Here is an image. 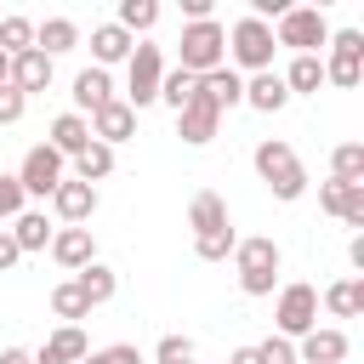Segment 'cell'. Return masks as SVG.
Here are the masks:
<instances>
[{
	"label": "cell",
	"mask_w": 364,
	"mask_h": 364,
	"mask_svg": "<svg viewBox=\"0 0 364 364\" xmlns=\"http://www.w3.org/2000/svg\"><path fill=\"white\" fill-rule=\"evenodd\" d=\"M188 228H193V256L199 262H228L233 256V216H228V205H222V193H210V188H199L193 199H188Z\"/></svg>",
	"instance_id": "obj_1"
},
{
	"label": "cell",
	"mask_w": 364,
	"mask_h": 364,
	"mask_svg": "<svg viewBox=\"0 0 364 364\" xmlns=\"http://www.w3.org/2000/svg\"><path fill=\"white\" fill-rule=\"evenodd\" d=\"M256 176L267 182L273 199H301V193H307V171H301V159H296V148H290L284 136L256 142Z\"/></svg>",
	"instance_id": "obj_2"
},
{
	"label": "cell",
	"mask_w": 364,
	"mask_h": 364,
	"mask_svg": "<svg viewBox=\"0 0 364 364\" xmlns=\"http://www.w3.org/2000/svg\"><path fill=\"white\" fill-rule=\"evenodd\" d=\"M233 267H239V290H245V296H273L284 256H279L273 239H239V245H233Z\"/></svg>",
	"instance_id": "obj_3"
},
{
	"label": "cell",
	"mask_w": 364,
	"mask_h": 364,
	"mask_svg": "<svg viewBox=\"0 0 364 364\" xmlns=\"http://www.w3.org/2000/svg\"><path fill=\"white\" fill-rule=\"evenodd\" d=\"M273 46H290L296 57H318V51L330 46L324 11H313V6H284V17L273 23Z\"/></svg>",
	"instance_id": "obj_4"
},
{
	"label": "cell",
	"mask_w": 364,
	"mask_h": 364,
	"mask_svg": "<svg viewBox=\"0 0 364 364\" xmlns=\"http://www.w3.org/2000/svg\"><path fill=\"white\" fill-rule=\"evenodd\" d=\"M222 63H228V28H222L216 17L188 23V28H182V63H176V68L210 74V68H222Z\"/></svg>",
	"instance_id": "obj_5"
},
{
	"label": "cell",
	"mask_w": 364,
	"mask_h": 364,
	"mask_svg": "<svg viewBox=\"0 0 364 364\" xmlns=\"http://www.w3.org/2000/svg\"><path fill=\"white\" fill-rule=\"evenodd\" d=\"M228 51H233V63L250 68V74L273 68V23H262V17H239V23L228 28Z\"/></svg>",
	"instance_id": "obj_6"
},
{
	"label": "cell",
	"mask_w": 364,
	"mask_h": 364,
	"mask_svg": "<svg viewBox=\"0 0 364 364\" xmlns=\"http://www.w3.org/2000/svg\"><path fill=\"white\" fill-rule=\"evenodd\" d=\"M358 80H364V34H358V28H341V34H330L324 85H341V91H353Z\"/></svg>",
	"instance_id": "obj_7"
},
{
	"label": "cell",
	"mask_w": 364,
	"mask_h": 364,
	"mask_svg": "<svg viewBox=\"0 0 364 364\" xmlns=\"http://www.w3.org/2000/svg\"><path fill=\"white\" fill-rule=\"evenodd\" d=\"M159 80H165V57H159V46L136 40V46H131V57H125V85H131V108L154 102V97H159Z\"/></svg>",
	"instance_id": "obj_8"
},
{
	"label": "cell",
	"mask_w": 364,
	"mask_h": 364,
	"mask_svg": "<svg viewBox=\"0 0 364 364\" xmlns=\"http://www.w3.org/2000/svg\"><path fill=\"white\" fill-rule=\"evenodd\" d=\"M307 330H318V290L296 279V284H284V290H279V336L301 341Z\"/></svg>",
	"instance_id": "obj_9"
},
{
	"label": "cell",
	"mask_w": 364,
	"mask_h": 364,
	"mask_svg": "<svg viewBox=\"0 0 364 364\" xmlns=\"http://www.w3.org/2000/svg\"><path fill=\"white\" fill-rule=\"evenodd\" d=\"M57 182H63V154L57 148H28L23 154V165H17V188H23V199L28 193H40V199H51L57 193Z\"/></svg>",
	"instance_id": "obj_10"
},
{
	"label": "cell",
	"mask_w": 364,
	"mask_h": 364,
	"mask_svg": "<svg viewBox=\"0 0 364 364\" xmlns=\"http://www.w3.org/2000/svg\"><path fill=\"white\" fill-rule=\"evenodd\" d=\"M85 125H91V142H102V148H114V142H125V136L136 131V108L114 97V102H102V108H97V114L85 119Z\"/></svg>",
	"instance_id": "obj_11"
},
{
	"label": "cell",
	"mask_w": 364,
	"mask_h": 364,
	"mask_svg": "<svg viewBox=\"0 0 364 364\" xmlns=\"http://www.w3.org/2000/svg\"><path fill=\"white\" fill-rule=\"evenodd\" d=\"M318 205L347 222V228H364V182H318Z\"/></svg>",
	"instance_id": "obj_12"
},
{
	"label": "cell",
	"mask_w": 364,
	"mask_h": 364,
	"mask_svg": "<svg viewBox=\"0 0 364 364\" xmlns=\"http://www.w3.org/2000/svg\"><path fill=\"white\" fill-rule=\"evenodd\" d=\"M51 262L68 267V273L91 267V262H97V239H91V228H57V233H51Z\"/></svg>",
	"instance_id": "obj_13"
},
{
	"label": "cell",
	"mask_w": 364,
	"mask_h": 364,
	"mask_svg": "<svg viewBox=\"0 0 364 364\" xmlns=\"http://www.w3.org/2000/svg\"><path fill=\"white\" fill-rule=\"evenodd\" d=\"M51 210H57V222H63V228H80V222L97 210V188H91V182H68V176H63V182H57V193H51Z\"/></svg>",
	"instance_id": "obj_14"
},
{
	"label": "cell",
	"mask_w": 364,
	"mask_h": 364,
	"mask_svg": "<svg viewBox=\"0 0 364 364\" xmlns=\"http://www.w3.org/2000/svg\"><path fill=\"white\" fill-rule=\"evenodd\" d=\"M216 125H222V108H216L210 97H199V91H193V102L176 114V131H182V142H193V148H199V142H210V136H216Z\"/></svg>",
	"instance_id": "obj_15"
},
{
	"label": "cell",
	"mask_w": 364,
	"mask_h": 364,
	"mask_svg": "<svg viewBox=\"0 0 364 364\" xmlns=\"http://www.w3.org/2000/svg\"><path fill=\"white\" fill-rule=\"evenodd\" d=\"M347 330H307L296 341V364H341L347 358Z\"/></svg>",
	"instance_id": "obj_16"
},
{
	"label": "cell",
	"mask_w": 364,
	"mask_h": 364,
	"mask_svg": "<svg viewBox=\"0 0 364 364\" xmlns=\"http://www.w3.org/2000/svg\"><path fill=\"white\" fill-rule=\"evenodd\" d=\"M85 353H91L85 330H80V324H57V330L46 336V347L34 353V364H80Z\"/></svg>",
	"instance_id": "obj_17"
},
{
	"label": "cell",
	"mask_w": 364,
	"mask_h": 364,
	"mask_svg": "<svg viewBox=\"0 0 364 364\" xmlns=\"http://www.w3.org/2000/svg\"><path fill=\"white\" fill-rule=\"evenodd\" d=\"M102 102H114V80H108V68H97V63H91V68H80V74H74V114H85V119H91Z\"/></svg>",
	"instance_id": "obj_18"
},
{
	"label": "cell",
	"mask_w": 364,
	"mask_h": 364,
	"mask_svg": "<svg viewBox=\"0 0 364 364\" xmlns=\"http://www.w3.org/2000/svg\"><path fill=\"white\" fill-rule=\"evenodd\" d=\"M199 97H210V102H216V108L228 114L233 102H245V74L222 63V68H210V74H199Z\"/></svg>",
	"instance_id": "obj_19"
},
{
	"label": "cell",
	"mask_w": 364,
	"mask_h": 364,
	"mask_svg": "<svg viewBox=\"0 0 364 364\" xmlns=\"http://www.w3.org/2000/svg\"><path fill=\"white\" fill-rule=\"evenodd\" d=\"M245 102H250L256 114H279V108L290 102V91H284V80H279L273 68H262V74L245 80Z\"/></svg>",
	"instance_id": "obj_20"
},
{
	"label": "cell",
	"mask_w": 364,
	"mask_h": 364,
	"mask_svg": "<svg viewBox=\"0 0 364 364\" xmlns=\"http://www.w3.org/2000/svg\"><path fill=\"white\" fill-rule=\"evenodd\" d=\"M11 85H17L23 97L46 91V85H51V57H46V51H23V57H11Z\"/></svg>",
	"instance_id": "obj_21"
},
{
	"label": "cell",
	"mask_w": 364,
	"mask_h": 364,
	"mask_svg": "<svg viewBox=\"0 0 364 364\" xmlns=\"http://www.w3.org/2000/svg\"><path fill=\"white\" fill-rule=\"evenodd\" d=\"M46 148H57L63 159H68V154H80V148H91V125H85V114H74V108H68V114H57V119H51V142H46Z\"/></svg>",
	"instance_id": "obj_22"
},
{
	"label": "cell",
	"mask_w": 364,
	"mask_h": 364,
	"mask_svg": "<svg viewBox=\"0 0 364 364\" xmlns=\"http://www.w3.org/2000/svg\"><path fill=\"white\" fill-rule=\"evenodd\" d=\"M131 34L119 28V23H102V28H91V57H97V68H108V63H125L131 57Z\"/></svg>",
	"instance_id": "obj_23"
},
{
	"label": "cell",
	"mask_w": 364,
	"mask_h": 364,
	"mask_svg": "<svg viewBox=\"0 0 364 364\" xmlns=\"http://www.w3.org/2000/svg\"><path fill=\"white\" fill-rule=\"evenodd\" d=\"M318 301H324L330 318H358V313H364V284H358V279H336Z\"/></svg>",
	"instance_id": "obj_24"
},
{
	"label": "cell",
	"mask_w": 364,
	"mask_h": 364,
	"mask_svg": "<svg viewBox=\"0 0 364 364\" xmlns=\"http://www.w3.org/2000/svg\"><path fill=\"white\" fill-rule=\"evenodd\" d=\"M74 40H80V28H74L68 17H46V23H34V51H46V57L74 51Z\"/></svg>",
	"instance_id": "obj_25"
},
{
	"label": "cell",
	"mask_w": 364,
	"mask_h": 364,
	"mask_svg": "<svg viewBox=\"0 0 364 364\" xmlns=\"http://www.w3.org/2000/svg\"><path fill=\"white\" fill-rule=\"evenodd\" d=\"M6 233H11V239H17V250H46V245H51V233H57V228H51V222H46V210H23V216H17V222H11V228H6Z\"/></svg>",
	"instance_id": "obj_26"
},
{
	"label": "cell",
	"mask_w": 364,
	"mask_h": 364,
	"mask_svg": "<svg viewBox=\"0 0 364 364\" xmlns=\"http://www.w3.org/2000/svg\"><path fill=\"white\" fill-rule=\"evenodd\" d=\"M279 80H284V91H290V97H313V91L324 85V63H318V57H296Z\"/></svg>",
	"instance_id": "obj_27"
},
{
	"label": "cell",
	"mask_w": 364,
	"mask_h": 364,
	"mask_svg": "<svg viewBox=\"0 0 364 364\" xmlns=\"http://www.w3.org/2000/svg\"><path fill=\"white\" fill-rule=\"evenodd\" d=\"M193 91H199V74H188V68H165V80H159V102H165L171 114H182V108L193 102Z\"/></svg>",
	"instance_id": "obj_28"
},
{
	"label": "cell",
	"mask_w": 364,
	"mask_h": 364,
	"mask_svg": "<svg viewBox=\"0 0 364 364\" xmlns=\"http://www.w3.org/2000/svg\"><path fill=\"white\" fill-rule=\"evenodd\" d=\"M74 284H80V296L91 301V307H102L114 290H119V279H114V267H102V262H91V267H80L74 273Z\"/></svg>",
	"instance_id": "obj_29"
},
{
	"label": "cell",
	"mask_w": 364,
	"mask_h": 364,
	"mask_svg": "<svg viewBox=\"0 0 364 364\" xmlns=\"http://www.w3.org/2000/svg\"><path fill=\"white\" fill-rule=\"evenodd\" d=\"M108 171H114V148L91 142V148H80V154H74V182H91V188H97Z\"/></svg>",
	"instance_id": "obj_30"
},
{
	"label": "cell",
	"mask_w": 364,
	"mask_h": 364,
	"mask_svg": "<svg viewBox=\"0 0 364 364\" xmlns=\"http://www.w3.org/2000/svg\"><path fill=\"white\" fill-rule=\"evenodd\" d=\"M51 313H57L63 324H80V318H91V301L80 296L74 279H63V284H51Z\"/></svg>",
	"instance_id": "obj_31"
},
{
	"label": "cell",
	"mask_w": 364,
	"mask_h": 364,
	"mask_svg": "<svg viewBox=\"0 0 364 364\" xmlns=\"http://www.w3.org/2000/svg\"><path fill=\"white\" fill-rule=\"evenodd\" d=\"M330 182H364V142H341L330 154Z\"/></svg>",
	"instance_id": "obj_32"
},
{
	"label": "cell",
	"mask_w": 364,
	"mask_h": 364,
	"mask_svg": "<svg viewBox=\"0 0 364 364\" xmlns=\"http://www.w3.org/2000/svg\"><path fill=\"white\" fill-rule=\"evenodd\" d=\"M0 51H6V57L34 51V23H28V17H0Z\"/></svg>",
	"instance_id": "obj_33"
},
{
	"label": "cell",
	"mask_w": 364,
	"mask_h": 364,
	"mask_svg": "<svg viewBox=\"0 0 364 364\" xmlns=\"http://www.w3.org/2000/svg\"><path fill=\"white\" fill-rule=\"evenodd\" d=\"M154 17H159V6H154V0H125V6H119V17H114V23H119V28H125V34H131V40H136V34H142V28H154Z\"/></svg>",
	"instance_id": "obj_34"
},
{
	"label": "cell",
	"mask_w": 364,
	"mask_h": 364,
	"mask_svg": "<svg viewBox=\"0 0 364 364\" xmlns=\"http://www.w3.org/2000/svg\"><path fill=\"white\" fill-rule=\"evenodd\" d=\"M154 364H199V347H193V336H159V347H154Z\"/></svg>",
	"instance_id": "obj_35"
},
{
	"label": "cell",
	"mask_w": 364,
	"mask_h": 364,
	"mask_svg": "<svg viewBox=\"0 0 364 364\" xmlns=\"http://www.w3.org/2000/svg\"><path fill=\"white\" fill-rule=\"evenodd\" d=\"M80 364H142V353H136L131 341H114V347H97V353H85Z\"/></svg>",
	"instance_id": "obj_36"
},
{
	"label": "cell",
	"mask_w": 364,
	"mask_h": 364,
	"mask_svg": "<svg viewBox=\"0 0 364 364\" xmlns=\"http://www.w3.org/2000/svg\"><path fill=\"white\" fill-rule=\"evenodd\" d=\"M256 347H262V364H296V341L290 336H267Z\"/></svg>",
	"instance_id": "obj_37"
},
{
	"label": "cell",
	"mask_w": 364,
	"mask_h": 364,
	"mask_svg": "<svg viewBox=\"0 0 364 364\" xmlns=\"http://www.w3.org/2000/svg\"><path fill=\"white\" fill-rule=\"evenodd\" d=\"M23 216V188L17 176H0V222H17Z\"/></svg>",
	"instance_id": "obj_38"
},
{
	"label": "cell",
	"mask_w": 364,
	"mask_h": 364,
	"mask_svg": "<svg viewBox=\"0 0 364 364\" xmlns=\"http://www.w3.org/2000/svg\"><path fill=\"white\" fill-rule=\"evenodd\" d=\"M23 108H28V97H23L17 85H0V125H17Z\"/></svg>",
	"instance_id": "obj_39"
},
{
	"label": "cell",
	"mask_w": 364,
	"mask_h": 364,
	"mask_svg": "<svg viewBox=\"0 0 364 364\" xmlns=\"http://www.w3.org/2000/svg\"><path fill=\"white\" fill-rule=\"evenodd\" d=\"M17 256H23V250H17V239L0 228V273H11V267H17Z\"/></svg>",
	"instance_id": "obj_40"
},
{
	"label": "cell",
	"mask_w": 364,
	"mask_h": 364,
	"mask_svg": "<svg viewBox=\"0 0 364 364\" xmlns=\"http://www.w3.org/2000/svg\"><path fill=\"white\" fill-rule=\"evenodd\" d=\"M228 364H262V347H239V353H233Z\"/></svg>",
	"instance_id": "obj_41"
},
{
	"label": "cell",
	"mask_w": 364,
	"mask_h": 364,
	"mask_svg": "<svg viewBox=\"0 0 364 364\" xmlns=\"http://www.w3.org/2000/svg\"><path fill=\"white\" fill-rule=\"evenodd\" d=\"M0 364H34V353H23V347H6V353H0Z\"/></svg>",
	"instance_id": "obj_42"
},
{
	"label": "cell",
	"mask_w": 364,
	"mask_h": 364,
	"mask_svg": "<svg viewBox=\"0 0 364 364\" xmlns=\"http://www.w3.org/2000/svg\"><path fill=\"white\" fill-rule=\"evenodd\" d=\"M0 85H11V57L0 51Z\"/></svg>",
	"instance_id": "obj_43"
}]
</instances>
